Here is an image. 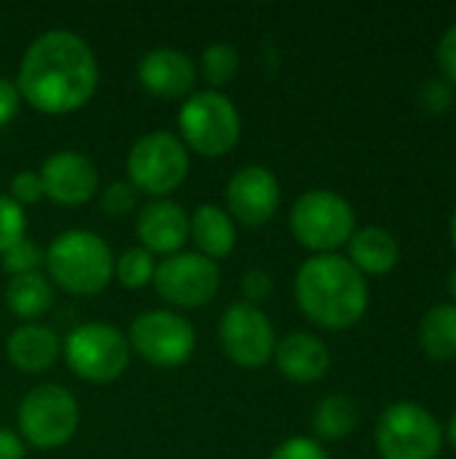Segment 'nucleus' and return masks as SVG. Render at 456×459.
<instances>
[{"label":"nucleus","mask_w":456,"mask_h":459,"mask_svg":"<svg viewBox=\"0 0 456 459\" xmlns=\"http://www.w3.org/2000/svg\"><path fill=\"white\" fill-rule=\"evenodd\" d=\"M126 172L134 191L164 199L185 180L188 151L172 132H151L132 145Z\"/></svg>","instance_id":"8"},{"label":"nucleus","mask_w":456,"mask_h":459,"mask_svg":"<svg viewBox=\"0 0 456 459\" xmlns=\"http://www.w3.org/2000/svg\"><path fill=\"white\" fill-rule=\"evenodd\" d=\"M293 237L309 247L314 255L336 253L357 231V218L352 204L328 188H312L301 194L290 212Z\"/></svg>","instance_id":"4"},{"label":"nucleus","mask_w":456,"mask_h":459,"mask_svg":"<svg viewBox=\"0 0 456 459\" xmlns=\"http://www.w3.org/2000/svg\"><path fill=\"white\" fill-rule=\"evenodd\" d=\"M40 183L43 194L65 207L86 204L99 186V172L89 156L78 151H56L51 153L40 167Z\"/></svg>","instance_id":"14"},{"label":"nucleus","mask_w":456,"mask_h":459,"mask_svg":"<svg viewBox=\"0 0 456 459\" xmlns=\"http://www.w3.org/2000/svg\"><path fill=\"white\" fill-rule=\"evenodd\" d=\"M19 100H22V94H19L16 83H13V81L0 78V129H3L13 116H16Z\"/></svg>","instance_id":"34"},{"label":"nucleus","mask_w":456,"mask_h":459,"mask_svg":"<svg viewBox=\"0 0 456 459\" xmlns=\"http://www.w3.org/2000/svg\"><path fill=\"white\" fill-rule=\"evenodd\" d=\"M274 360L282 377L298 385L320 382L331 368V350L314 333H288L274 347Z\"/></svg>","instance_id":"17"},{"label":"nucleus","mask_w":456,"mask_h":459,"mask_svg":"<svg viewBox=\"0 0 456 459\" xmlns=\"http://www.w3.org/2000/svg\"><path fill=\"white\" fill-rule=\"evenodd\" d=\"M0 459H24V444L13 430L0 428Z\"/></svg>","instance_id":"35"},{"label":"nucleus","mask_w":456,"mask_h":459,"mask_svg":"<svg viewBox=\"0 0 456 459\" xmlns=\"http://www.w3.org/2000/svg\"><path fill=\"white\" fill-rule=\"evenodd\" d=\"M99 81L91 46L70 30H48L38 35L19 65L16 89L40 113L62 116L83 108Z\"/></svg>","instance_id":"1"},{"label":"nucleus","mask_w":456,"mask_h":459,"mask_svg":"<svg viewBox=\"0 0 456 459\" xmlns=\"http://www.w3.org/2000/svg\"><path fill=\"white\" fill-rule=\"evenodd\" d=\"M274 290V282H271V274L263 272V269H253L245 274L242 280V293H245V304H253L258 307L261 301H266Z\"/></svg>","instance_id":"32"},{"label":"nucleus","mask_w":456,"mask_h":459,"mask_svg":"<svg viewBox=\"0 0 456 459\" xmlns=\"http://www.w3.org/2000/svg\"><path fill=\"white\" fill-rule=\"evenodd\" d=\"M269 459H331V457H328V452L323 449V444H320V441L298 436V438H288L285 444H280V446L271 452V457Z\"/></svg>","instance_id":"30"},{"label":"nucleus","mask_w":456,"mask_h":459,"mask_svg":"<svg viewBox=\"0 0 456 459\" xmlns=\"http://www.w3.org/2000/svg\"><path fill=\"white\" fill-rule=\"evenodd\" d=\"M368 280L339 253L312 255L296 274V301L320 328L347 331L368 309Z\"/></svg>","instance_id":"2"},{"label":"nucleus","mask_w":456,"mask_h":459,"mask_svg":"<svg viewBox=\"0 0 456 459\" xmlns=\"http://www.w3.org/2000/svg\"><path fill=\"white\" fill-rule=\"evenodd\" d=\"M357 403L347 395H328L314 406L312 428L323 441H341L357 428Z\"/></svg>","instance_id":"23"},{"label":"nucleus","mask_w":456,"mask_h":459,"mask_svg":"<svg viewBox=\"0 0 456 459\" xmlns=\"http://www.w3.org/2000/svg\"><path fill=\"white\" fill-rule=\"evenodd\" d=\"M65 360L83 382L108 385L129 366V339L108 323H83L70 331L65 342Z\"/></svg>","instance_id":"7"},{"label":"nucleus","mask_w":456,"mask_h":459,"mask_svg":"<svg viewBox=\"0 0 456 459\" xmlns=\"http://www.w3.org/2000/svg\"><path fill=\"white\" fill-rule=\"evenodd\" d=\"M220 344L242 368H261L274 358L277 336L269 315L253 304H231L220 320Z\"/></svg>","instance_id":"12"},{"label":"nucleus","mask_w":456,"mask_h":459,"mask_svg":"<svg viewBox=\"0 0 456 459\" xmlns=\"http://www.w3.org/2000/svg\"><path fill=\"white\" fill-rule=\"evenodd\" d=\"M134 204H137V191L132 188V183H110L102 191V210L113 218L129 215Z\"/></svg>","instance_id":"29"},{"label":"nucleus","mask_w":456,"mask_h":459,"mask_svg":"<svg viewBox=\"0 0 456 459\" xmlns=\"http://www.w3.org/2000/svg\"><path fill=\"white\" fill-rule=\"evenodd\" d=\"M153 285L169 304L196 309L215 299L220 288V269L199 253H175L156 266Z\"/></svg>","instance_id":"11"},{"label":"nucleus","mask_w":456,"mask_h":459,"mask_svg":"<svg viewBox=\"0 0 456 459\" xmlns=\"http://www.w3.org/2000/svg\"><path fill=\"white\" fill-rule=\"evenodd\" d=\"M419 347L435 363L456 358V304L441 301L419 323Z\"/></svg>","instance_id":"21"},{"label":"nucleus","mask_w":456,"mask_h":459,"mask_svg":"<svg viewBox=\"0 0 456 459\" xmlns=\"http://www.w3.org/2000/svg\"><path fill=\"white\" fill-rule=\"evenodd\" d=\"M129 347L151 366L177 368L194 355L196 331L183 315L153 309V312H142L132 323Z\"/></svg>","instance_id":"10"},{"label":"nucleus","mask_w":456,"mask_h":459,"mask_svg":"<svg viewBox=\"0 0 456 459\" xmlns=\"http://www.w3.org/2000/svg\"><path fill=\"white\" fill-rule=\"evenodd\" d=\"M349 264L363 277H382L390 274L400 264V245L398 239L382 226H366L352 234L347 242Z\"/></svg>","instance_id":"19"},{"label":"nucleus","mask_w":456,"mask_h":459,"mask_svg":"<svg viewBox=\"0 0 456 459\" xmlns=\"http://www.w3.org/2000/svg\"><path fill=\"white\" fill-rule=\"evenodd\" d=\"M116 258L108 242L83 229H73L59 234L46 250L48 280H54L62 290L73 296H94L113 277Z\"/></svg>","instance_id":"3"},{"label":"nucleus","mask_w":456,"mask_h":459,"mask_svg":"<svg viewBox=\"0 0 456 459\" xmlns=\"http://www.w3.org/2000/svg\"><path fill=\"white\" fill-rule=\"evenodd\" d=\"M188 229H191L188 212L172 199H153L137 215V237L151 255L153 253L175 255L188 239Z\"/></svg>","instance_id":"15"},{"label":"nucleus","mask_w":456,"mask_h":459,"mask_svg":"<svg viewBox=\"0 0 456 459\" xmlns=\"http://www.w3.org/2000/svg\"><path fill=\"white\" fill-rule=\"evenodd\" d=\"M137 75H140V83L145 86V91L164 97V100L183 97L196 83V67H194L191 56L177 48L148 51L140 59Z\"/></svg>","instance_id":"16"},{"label":"nucleus","mask_w":456,"mask_h":459,"mask_svg":"<svg viewBox=\"0 0 456 459\" xmlns=\"http://www.w3.org/2000/svg\"><path fill=\"white\" fill-rule=\"evenodd\" d=\"M43 196V183H40V175L32 172V169H24V172H16L11 178V199L16 204H35L38 199Z\"/></svg>","instance_id":"31"},{"label":"nucleus","mask_w":456,"mask_h":459,"mask_svg":"<svg viewBox=\"0 0 456 459\" xmlns=\"http://www.w3.org/2000/svg\"><path fill=\"white\" fill-rule=\"evenodd\" d=\"M27 231V215L24 207L16 204L11 196H0V255L24 239Z\"/></svg>","instance_id":"27"},{"label":"nucleus","mask_w":456,"mask_h":459,"mask_svg":"<svg viewBox=\"0 0 456 459\" xmlns=\"http://www.w3.org/2000/svg\"><path fill=\"white\" fill-rule=\"evenodd\" d=\"M449 234H452V245H454L456 250V207L454 212H452V221H449Z\"/></svg>","instance_id":"38"},{"label":"nucleus","mask_w":456,"mask_h":459,"mask_svg":"<svg viewBox=\"0 0 456 459\" xmlns=\"http://www.w3.org/2000/svg\"><path fill=\"white\" fill-rule=\"evenodd\" d=\"M40 264H46V255L43 250L32 242V239H22L16 242L13 247H8L3 255H0V266L11 274V277H22V274H32L40 269Z\"/></svg>","instance_id":"26"},{"label":"nucleus","mask_w":456,"mask_h":459,"mask_svg":"<svg viewBox=\"0 0 456 459\" xmlns=\"http://www.w3.org/2000/svg\"><path fill=\"white\" fill-rule=\"evenodd\" d=\"M113 274L118 277V282L126 288V290H140L145 288L153 274H156V264H153V255L145 250V247H129L113 266Z\"/></svg>","instance_id":"24"},{"label":"nucleus","mask_w":456,"mask_h":459,"mask_svg":"<svg viewBox=\"0 0 456 459\" xmlns=\"http://www.w3.org/2000/svg\"><path fill=\"white\" fill-rule=\"evenodd\" d=\"M435 62L441 67V78H446L452 86L456 83V24H452L443 38L438 40V48H435Z\"/></svg>","instance_id":"33"},{"label":"nucleus","mask_w":456,"mask_h":459,"mask_svg":"<svg viewBox=\"0 0 456 459\" xmlns=\"http://www.w3.org/2000/svg\"><path fill=\"white\" fill-rule=\"evenodd\" d=\"M188 237L196 242L199 255H204L210 261L226 258L237 245L234 218L228 212H223L218 204H202V207H196V212L191 218Z\"/></svg>","instance_id":"20"},{"label":"nucleus","mask_w":456,"mask_h":459,"mask_svg":"<svg viewBox=\"0 0 456 459\" xmlns=\"http://www.w3.org/2000/svg\"><path fill=\"white\" fill-rule=\"evenodd\" d=\"M180 132L191 151L202 156H223L239 143V110L218 89L196 91L180 108Z\"/></svg>","instance_id":"6"},{"label":"nucleus","mask_w":456,"mask_h":459,"mask_svg":"<svg viewBox=\"0 0 456 459\" xmlns=\"http://www.w3.org/2000/svg\"><path fill=\"white\" fill-rule=\"evenodd\" d=\"M446 441H449V446L456 452V411L452 414L449 425H446Z\"/></svg>","instance_id":"36"},{"label":"nucleus","mask_w":456,"mask_h":459,"mask_svg":"<svg viewBox=\"0 0 456 459\" xmlns=\"http://www.w3.org/2000/svg\"><path fill=\"white\" fill-rule=\"evenodd\" d=\"M280 196L282 194H280L277 175L261 164L242 167L226 188L231 218H237L239 223H245L250 229L263 226L277 215Z\"/></svg>","instance_id":"13"},{"label":"nucleus","mask_w":456,"mask_h":459,"mask_svg":"<svg viewBox=\"0 0 456 459\" xmlns=\"http://www.w3.org/2000/svg\"><path fill=\"white\" fill-rule=\"evenodd\" d=\"M59 350H62L59 336L51 328L35 325V323L19 325L8 336V344H5L8 360L24 374H40L51 368L59 358Z\"/></svg>","instance_id":"18"},{"label":"nucleus","mask_w":456,"mask_h":459,"mask_svg":"<svg viewBox=\"0 0 456 459\" xmlns=\"http://www.w3.org/2000/svg\"><path fill=\"white\" fill-rule=\"evenodd\" d=\"M446 290H449V296H452V304H456V269H452V274H449V280H446Z\"/></svg>","instance_id":"37"},{"label":"nucleus","mask_w":456,"mask_h":459,"mask_svg":"<svg viewBox=\"0 0 456 459\" xmlns=\"http://www.w3.org/2000/svg\"><path fill=\"white\" fill-rule=\"evenodd\" d=\"M419 100L430 113H446L454 105V86L446 78H427L419 89Z\"/></svg>","instance_id":"28"},{"label":"nucleus","mask_w":456,"mask_h":459,"mask_svg":"<svg viewBox=\"0 0 456 459\" xmlns=\"http://www.w3.org/2000/svg\"><path fill=\"white\" fill-rule=\"evenodd\" d=\"M239 70V54L231 43H212L202 54V73L212 86H226Z\"/></svg>","instance_id":"25"},{"label":"nucleus","mask_w":456,"mask_h":459,"mask_svg":"<svg viewBox=\"0 0 456 459\" xmlns=\"http://www.w3.org/2000/svg\"><path fill=\"white\" fill-rule=\"evenodd\" d=\"M374 441L382 459H438L443 428L422 403L398 401L382 411Z\"/></svg>","instance_id":"5"},{"label":"nucleus","mask_w":456,"mask_h":459,"mask_svg":"<svg viewBox=\"0 0 456 459\" xmlns=\"http://www.w3.org/2000/svg\"><path fill=\"white\" fill-rule=\"evenodd\" d=\"M5 304L8 309L22 320H35L48 312L54 304V288L46 280V274L32 272L22 277H11L5 285Z\"/></svg>","instance_id":"22"},{"label":"nucleus","mask_w":456,"mask_h":459,"mask_svg":"<svg viewBox=\"0 0 456 459\" xmlns=\"http://www.w3.org/2000/svg\"><path fill=\"white\" fill-rule=\"evenodd\" d=\"M78 403L59 385L32 387L19 403V430L38 449H59L78 430Z\"/></svg>","instance_id":"9"}]
</instances>
